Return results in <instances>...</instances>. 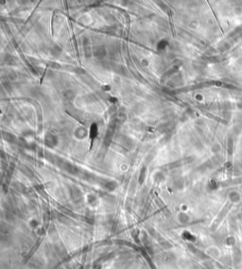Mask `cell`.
Wrapping results in <instances>:
<instances>
[{
    "mask_svg": "<svg viewBox=\"0 0 242 269\" xmlns=\"http://www.w3.org/2000/svg\"><path fill=\"white\" fill-rule=\"evenodd\" d=\"M70 195L75 202H81V201L82 200V195H81V192L79 188H77V187L71 188Z\"/></svg>",
    "mask_w": 242,
    "mask_h": 269,
    "instance_id": "obj_1",
    "label": "cell"
},
{
    "mask_svg": "<svg viewBox=\"0 0 242 269\" xmlns=\"http://www.w3.org/2000/svg\"><path fill=\"white\" fill-rule=\"evenodd\" d=\"M45 142L46 143V146L52 147L53 146H55V143H57V138L53 135V134L48 133L45 135Z\"/></svg>",
    "mask_w": 242,
    "mask_h": 269,
    "instance_id": "obj_2",
    "label": "cell"
},
{
    "mask_svg": "<svg viewBox=\"0 0 242 269\" xmlns=\"http://www.w3.org/2000/svg\"><path fill=\"white\" fill-rule=\"evenodd\" d=\"M75 135L78 137L79 139H82V138H84L86 135H87V131H86V129H83V128H79V129H76V131H75Z\"/></svg>",
    "mask_w": 242,
    "mask_h": 269,
    "instance_id": "obj_3",
    "label": "cell"
},
{
    "mask_svg": "<svg viewBox=\"0 0 242 269\" xmlns=\"http://www.w3.org/2000/svg\"><path fill=\"white\" fill-rule=\"evenodd\" d=\"M117 184L115 183L114 181H112V180L107 181V182H106V183H105V185H104L105 189H107L108 191H113V190H114L115 188H117Z\"/></svg>",
    "mask_w": 242,
    "mask_h": 269,
    "instance_id": "obj_4",
    "label": "cell"
},
{
    "mask_svg": "<svg viewBox=\"0 0 242 269\" xmlns=\"http://www.w3.org/2000/svg\"><path fill=\"white\" fill-rule=\"evenodd\" d=\"M179 218H180V221H181V222H182V223H186V222H187V221L189 220L188 216L186 214H181L180 216H179Z\"/></svg>",
    "mask_w": 242,
    "mask_h": 269,
    "instance_id": "obj_5",
    "label": "cell"
},
{
    "mask_svg": "<svg viewBox=\"0 0 242 269\" xmlns=\"http://www.w3.org/2000/svg\"><path fill=\"white\" fill-rule=\"evenodd\" d=\"M161 246H162V247H164V249H169V248L172 247L171 244L168 243V242H167V241H163V242H161Z\"/></svg>",
    "mask_w": 242,
    "mask_h": 269,
    "instance_id": "obj_6",
    "label": "cell"
},
{
    "mask_svg": "<svg viewBox=\"0 0 242 269\" xmlns=\"http://www.w3.org/2000/svg\"><path fill=\"white\" fill-rule=\"evenodd\" d=\"M21 170L23 171V173L25 175H27V176H28V177H31V171L28 169L27 166H23L22 168H21Z\"/></svg>",
    "mask_w": 242,
    "mask_h": 269,
    "instance_id": "obj_7",
    "label": "cell"
}]
</instances>
